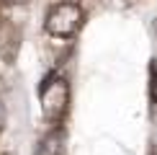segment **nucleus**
<instances>
[{
  "label": "nucleus",
  "mask_w": 157,
  "mask_h": 155,
  "mask_svg": "<svg viewBox=\"0 0 157 155\" xmlns=\"http://www.w3.org/2000/svg\"><path fill=\"white\" fill-rule=\"evenodd\" d=\"M149 80H152V98L157 103V60L149 62Z\"/></svg>",
  "instance_id": "5"
},
{
  "label": "nucleus",
  "mask_w": 157,
  "mask_h": 155,
  "mask_svg": "<svg viewBox=\"0 0 157 155\" xmlns=\"http://www.w3.org/2000/svg\"><path fill=\"white\" fill-rule=\"evenodd\" d=\"M3 3H8V5H23V3H29V0H3Z\"/></svg>",
  "instance_id": "7"
},
{
  "label": "nucleus",
  "mask_w": 157,
  "mask_h": 155,
  "mask_svg": "<svg viewBox=\"0 0 157 155\" xmlns=\"http://www.w3.org/2000/svg\"><path fill=\"white\" fill-rule=\"evenodd\" d=\"M18 42H21V34L10 21H0V57L5 54V44H8V57L13 60L18 52Z\"/></svg>",
  "instance_id": "3"
},
{
  "label": "nucleus",
  "mask_w": 157,
  "mask_h": 155,
  "mask_svg": "<svg viewBox=\"0 0 157 155\" xmlns=\"http://www.w3.org/2000/svg\"><path fill=\"white\" fill-rule=\"evenodd\" d=\"M80 26H82V8L77 3H57L44 21V29L52 36H62V39L77 34Z\"/></svg>",
  "instance_id": "2"
},
{
  "label": "nucleus",
  "mask_w": 157,
  "mask_h": 155,
  "mask_svg": "<svg viewBox=\"0 0 157 155\" xmlns=\"http://www.w3.org/2000/svg\"><path fill=\"white\" fill-rule=\"evenodd\" d=\"M70 106V85L64 78H49L41 85V111L49 121L59 124Z\"/></svg>",
  "instance_id": "1"
},
{
  "label": "nucleus",
  "mask_w": 157,
  "mask_h": 155,
  "mask_svg": "<svg viewBox=\"0 0 157 155\" xmlns=\"http://www.w3.org/2000/svg\"><path fill=\"white\" fill-rule=\"evenodd\" d=\"M39 155H64V132L62 129H54L41 140Z\"/></svg>",
  "instance_id": "4"
},
{
  "label": "nucleus",
  "mask_w": 157,
  "mask_h": 155,
  "mask_svg": "<svg viewBox=\"0 0 157 155\" xmlns=\"http://www.w3.org/2000/svg\"><path fill=\"white\" fill-rule=\"evenodd\" d=\"M5 119H8V114H5V106H3V101H0V129L5 127Z\"/></svg>",
  "instance_id": "6"
},
{
  "label": "nucleus",
  "mask_w": 157,
  "mask_h": 155,
  "mask_svg": "<svg viewBox=\"0 0 157 155\" xmlns=\"http://www.w3.org/2000/svg\"><path fill=\"white\" fill-rule=\"evenodd\" d=\"M64 3H72V0H64Z\"/></svg>",
  "instance_id": "8"
}]
</instances>
